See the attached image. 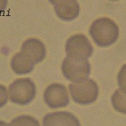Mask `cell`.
I'll return each instance as SVG.
<instances>
[{
    "label": "cell",
    "mask_w": 126,
    "mask_h": 126,
    "mask_svg": "<svg viewBox=\"0 0 126 126\" xmlns=\"http://www.w3.org/2000/svg\"><path fill=\"white\" fill-rule=\"evenodd\" d=\"M94 49L87 37L82 34L70 37L65 44L67 57L79 60H87L93 54Z\"/></svg>",
    "instance_id": "cell-5"
},
{
    "label": "cell",
    "mask_w": 126,
    "mask_h": 126,
    "mask_svg": "<svg viewBox=\"0 0 126 126\" xmlns=\"http://www.w3.org/2000/svg\"><path fill=\"white\" fill-rule=\"evenodd\" d=\"M0 126H8V124L4 121L0 120Z\"/></svg>",
    "instance_id": "cell-16"
},
{
    "label": "cell",
    "mask_w": 126,
    "mask_h": 126,
    "mask_svg": "<svg viewBox=\"0 0 126 126\" xmlns=\"http://www.w3.org/2000/svg\"><path fill=\"white\" fill-rule=\"evenodd\" d=\"M46 104L52 109L65 107L70 103V97L67 88L64 85L53 83L46 88L44 93Z\"/></svg>",
    "instance_id": "cell-6"
},
{
    "label": "cell",
    "mask_w": 126,
    "mask_h": 126,
    "mask_svg": "<svg viewBox=\"0 0 126 126\" xmlns=\"http://www.w3.org/2000/svg\"><path fill=\"white\" fill-rule=\"evenodd\" d=\"M8 126H41L39 121L30 115H22L15 118Z\"/></svg>",
    "instance_id": "cell-12"
},
{
    "label": "cell",
    "mask_w": 126,
    "mask_h": 126,
    "mask_svg": "<svg viewBox=\"0 0 126 126\" xmlns=\"http://www.w3.org/2000/svg\"><path fill=\"white\" fill-rule=\"evenodd\" d=\"M21 52L35 65L41 62L46 57V46L38 39L29 38L22 44Z\"/></svg>",
    "instance_id": "cell-7"
},
{
    "label": "cell",
    "mask_w": 126,
    "mask_h": 126,
    "mask_svg": "<svg viewBox=\"0 0 126 126\" xmlns=\"http://www.w3.org/2000/svg\"><path fill=\"white\" fill-rule=\"evenodd\" d=\"M10 101L16 104L25 106L34 100L36 95V87L30 78L16 79L8 88Z\"/></svg>",
    "instance_id": "cell-2"
},
{
    "label": "cell",
    "mask_w": 126,
    "mask_h": 126,
    "mask_svg": "<svg viewBox=\"0 0 126 126\" xmlns=\"http://www.w3.org/2000/svg\"><path fill=\"white\" fill-rule=\"evenodd\" d=\"M69 90L74 101L81 105H88L94 103L99 94L98 85L92 79L70 84Z\"/></svg>",
    "instance_id": "cell-3"
},
{
    "label": "cell",
    "mask_w": 126,
    "mask_h": 126,
    "mask_svg": "<svg viewBox=\"0 0 126 126\" xmlns=\"http://www.w3.org/2000/svg\"><path fill=\"white\" fill-rule=\"evenodd\" d=\"M89 33L97 46L106 47L114 44L118 40L119 28L111 19L102 17L93 22Z\"/></svg>",
    "instance_id": "cell-1"
},
{
    "label": "cell",
    "mask_w": 126,
    "mask_h": 126,
    "mask_svg": "<svg viewBox=\"0 0 126 126\" xmlns=\"http://www.w3.org/2000/svg\"><path fill=\"white\" fill-rule=\"evenodd\" d=\"M54 11L60 18L71 21L79 16V5L77 1H50Z\"/></svg>",
    "instance_id": "cell-9"
},
{
    "label": "cell",
    "mask_w": 126,
    "mask_h": 126,
    "mask_svg": "<svg viewBox=\"0 0 126 126\" xmlns=\"http://www.w3.org/2000/svg\"><path fill=\"white\" fill-rule=\"evenodd\" d=\"M112 107L117 111L126 114V93L121 89H117L111 96Z\"/></svg>",
    "instance_id": "cell-11"
},
{
    "label": "cell",
    "mask_w": 126,
    "mask_h": 126,
    "mask_svg": "<svg viewBox=\"0 0 126 126\" xmlns=\"http://www.w3.org/2000/svg\"><path fill=\"white\" fill-rule=\"evenodd\" d=\"M8 98L7 88L3 85L0 84V108L7 104Z\"/></svg>",
    "instance_id": "cell-14"
},
{
    "label": "cell",
    "mask_w": 126,
    "mask_h": 126,
    "mask_svg": "<svg viewBox=\"0 0 126 126\" xmlns=\"http://www.w3.org/2000/svg\"><path fill=\"white\" fill-rule=\"evenodd\" d=\"M34 65H35L21 52L15 54L11 61L12 70L14 73L19 75L31 73L34 69Z\"/></svg>",
    "instance_id": "cell-10"
},
{
    "label": "cell",
    "mask_w": 126,
    "mask_h": 126,
    "mask_svg": "<svg viewBox=\"0 0 126 126\" xmlns=\"http://www.w3.org/2000/svg\"><path fill=\"white\" fill-rule=\"evenodd\" d=\"M8 1H1L0 0V15L5 11L6 7H7Z\"/></svg>",
    "instance_id": "cell-15"
},
{
    "label": "cell",
    "mask_w": 126,
    "mask_h": 126,
    "mask_svg": "<svg viewBox=\"0 0 126 126\" xmlns=\"http://www.w3.org/2000/svg\"><path fill=\"white\" fill-rule=\"evenodd\" d=\"M117 81L120 89L126 93V64L122 66L118 72Z\"/></svg>",
    "instance_id": "cell-13"
},
{
    "label": "cell",
    "mask_w": 126,
    "mask_h": 126,
    "mask_svg": "<svg viewBox=\"0 0 126 126\" xmlns=\"http://www.w3.org/2000/svg\"><path fill=\"white\" fill-rule=\"evenodd\" d=\"M43 126H81L79 119L67 111L47 114L43 120Z\"/></svg>",
    "instance_id": "cell-8"
},
{
    "label": "cell",
    "mask_w": 126,
    "mask_h": 126,
    "mask_svg": "<svg viewBox=\"0 0 126 126\" xmlns=\"http://www.w3.org/2000/svg\"><path fill=\"white\" fill-rule=\"evenodd\" d=\"M62 73L66 79L74 82L87 79L91 73V65L88 60H79L66 57L61 65Z\"/></svg>",
    "instance_id": "cell-4"
}]
</instances>
